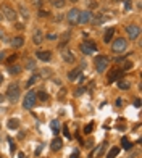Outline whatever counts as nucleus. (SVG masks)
Returning <instances> with one entry per match:
<instances>
[{"label":"nucleus","instance_id":"nucleus-1","mask_svg":"<svg viewBox=\"0 0 142 158\" xmlns=\"http://www.w3.org/2000/svg\"><path fill=\"white\" fill-rule=\"evenodd\" d=\"M19 94H21L19 84L18 82H11L8 85V89H6V98L10 100V103H16L18 98H19Z\"/></svg>","mask_w":142,"mask_h":158},{"label":"nucleus","instance_id":"nucleus-2","mask_svg":"<svg viewBox=\"0 0 142 158\" xmlns=\"http://www.w3.org/2000/svg\"><path fill=\"white\" fill-rule=\"evenodd\" d=\"M108 56H105V55H97L95 58H94V66L97 69V73H105V69L108 68Z\"/></svg>","mask_w":142,"mask_h":158},{"label":"nucleus","instance_id":"nucleus-3","mask_svg":"<svg viewBox=\"0 0 142 158\" xmlns=\"http://www.w3.org/2000/svg\"><path fill=\"white\" fill-rule=\"evenodd\" d=\"M0 13H2V16H3L5 19H8L10 23H16V19H18V13H16L15 10H13L10 5L3 3V5H2V11H0Z\"/></svg>","mask_w":142,"mask_h":158},{"label":"nucleus","instance_id":"nucleus-4","mask_svg":"<svg viewBox=\"0 0 142 158\" xmlns=\"http://www.w3.org/2000/svg\"><path fill=\"white\" fill-rule=\"evenodd\" d=\"M126 48H127V40L124 37H118V39L113 40V44H111V52L113 53H123Z\"/></svg>","mask_w":142,"mask_h":158},{"label":"nucleus","instance_id":"nucleus-5","mask_svg":"<svg viewBox=\"0 0 142 158\" xmlns=\"http://www.w3.org/2000/svg\"><path fill=\"white\" fill-rule=\"evenodd\" d=\"M36 103H37V95H36V90H27V94H26V97H24V102H23V105H24V108H34L36 106Z\"/></svg>","mask_w":142,"mask_h":158},{"label":"nucleus","instance_id":"nucleus-6","mask_svg":"<svg viewBox=\"0 0 142 158\" xmlns=\"http://www.w3.org/2000/svg\"><path fill=\"white\" fill-rule=\"evenodd\" d=\"M79 50L84 55H92V52H97V45L94 40H86L79 45Z\"/></svg>","mask_w":142,"mask_h":158},{"label":"nucleus","instance_id":"nucleus-7","mask_svg":"<svg viewBox=\"0 0 142 158\" xmlns=\"http://www.w3.org/2000/svg\"><path fill=\"white\" fill-rule=\"evenodd\" d=\"M77 16H79V8H71L68 13H66V23L69 24V26H74V24H77Z\"/></svg>","mask_w":142,"mask_h":158},{"label":"nucleus","instance_id":"nucleus-8","mask_svg":"<svg viewBox=\"0 0 142 158\" xmlns=\"http://www.w3.org/2000/svg\"><path fill=\"white\" fill-rule=\"evenodd\" d=\"M94 13H90L89 10H84V11H79V16H77V24H87L90 23Z\"/></svg>","mask_w":142,"mask_h":158},{"label":"nucleus","instance_id":"nucleus-9","mask_svg":"<svg viewBox=\"0 0 142 158\" xmlns=\"http://www.w3.org/2000/svg\"><path fill=\"white\" fill-rule=\"evenodd\" d=\"M126 32H127V35H129L131 40H136L139 37V34H140V27L137 24H129L126 27Z\"/></svg>","mask_w":142,"mask_h":158},{"label":"nucleus","instance_id":"nucleus-10","mask_svg":"<svg viewBox=\"0 0 142 158\" xmlns=\"http://www.w3.org/2000/svg\"><path fill=\"white\" fill-rule=\"evenodd\" d=\"M108 18L110 16H105V15H102V13H100V15H94L90 21H92V24H94V26H100V24L105 23V21H108Z\"/></svg>","mask_w":142,"mask_h":158},{"label":"nucleus","instance_id":"nucleus-11","mask_svg":"<svg viewBox=\"0 0 142 158\" xmlns=\"http://www.w3.org/2000/svg\"><path fill=\"white\" fill-rule=\"evenodd\" d=\"M36 56H37L40 61H50V58H52V55L48 50H39V52H36Z\"/></svg>","mask_w":142,"mask_h":158},{"label":"nucleus","instance_id":"nucleus-12","mask_svg":"<svg viewBox=\"0 0 142 158\" xmlns=\"http://www.w3.org/2000/svg\"><path fill=\"white\" fill-rule=\"evenodd\" d=\"M113 35H115V27H106V31L103 32V42L105 44H110L113 40Z\"/></svg>","mask_w":142,"mask_h":158},{"label":"nucleus","instance_id":"nucleus-13","mask_svg":"<svg viewBox=\"0 0 142 158\" xmlns=\"http://www.w3.org/2000/svg\"><path fill=\"white\" fill-rule=\"evenodd\" d=\"M32 42H34L36 45H39L40 42H44V32H42L40 29H36L32 32Z\"/></svg>","mask_w":142,"mask_h":158},{"label":"nucleus","instance_id":"nucleus-14","mask_svg":"<svg viewBox=\"0 0 142 158\" xmlns=\"http://www.w3.org/2000/svg\"><path fill=\"white\" fill-rule=\"evenodd\" d=\"M23 45H24V39L21 37V35H16V37L11 39V47L13 48H19V47H23Z\"/></svg>","mask_w":142,"mask_h":158},{"label":"nucleus","instance_id":"nucleus-15","mask_svg":"<svg viewBox=\"0 0 142 158\" xmlns=\"http://www.w3.org/2000/svg\"><path fill=\"white\" fill-rule=\"evenodd\" d=\"M63 147V140L60 139V137H55L53 140H52V145H50V148L53 150V152H58V150Z\"/></svg>","mask_w":142,"mask_h":158},{"label":"nucleus","instance_id":"nucleus-16","mask_svg":"<svg viewBox=\"0 0 142 158\" xmlns=\"http://www.w3.org/2000/svg\"><path fill=\"white\" fill-rule=\"evenodd\" d=\"M61 58L65 60L66 63H74V55L69 52V50H63V53H61Z\"/></svg>","mask_w":142,"mask_h":158},{"label":"nucleus","instance_id":"nucleus-17","mask_svg":"<svg viewBox=\"0 0 142 158\" xmlns=\"http://www.w3.org/2000/svg\"><path fill=\"white\" fill-rule=\"evenodd\" d=\"M16 13H18V15H21L24 19H29V10H27L23 3H21V5L18 6V11H16Z\"/></svg>","mask_w":142,"mask_h":158},{"label":"nucleus","instance_id":"nucleus-18","mask_svg":"<svg viewBox=\"0 0 142 158\" xmlns=\"http://www.w3.org/2000/svg\"><path fill=\"white\" fill-rule=\"evenodd\" d=\"M6 126H8V129H11V131H15V129H18V127H19V119L11 118V119H8Z\"/></svg>","mask_w":142,"mask_h":158},{"label":"nucleus","instance_id":"nucleus-19","mask_svg":"<svg viewBox=\"0 0 142 158\" xmlns=\"http://www.w3.org/2000/svg\"><path fill=\"white\" fill-rule=\"evenodd\" d=\"M50 129H52V132H53V135H56V134H58L60 132V121L58 119H53L52 121V123H50Z\"/></svg>","mask_w":142,"mask_h":158},{"label":"nucleus","instance_id":"nucleus-20","mask_svg":"<svg viewBox=\"0 0 142 158\" xmlns=\"http://www.w3.org/2000/svg\"><path fill=\"white\" fill-rule=\"evenodd\" d=\"M81 74V69L79 68H74V69H71L69 73H68V79L69 81H76V77Z\"/></svg>","mask_w":142,"mask_h":158},{"label":"nucleus","instance_id":"nucleus-21","mask_svg":"<svg viewBox=\"0 0 142 158\" xmlns=\"http://www.w3.org/2000/svg\"><path fill=\"white\" fill-rule=\"evenodd\" d=\"M121 74V69H113L110 71V74H108V82H115L116 81V77Z\"/></svg>","mask_w":142,"mask_h":158},{"label":"nucleus","instance_id":"nucleus-22","mask_svg":"<svg viewBox=\"0 0 142 158\" xmlns=\"http://www.w3.org/2000/svg\"><path fill=\"white\" fill-rule=\"evenodd\" d=\"M24 68L29 69V71L36 69V61H34L32 58H26V60H24Z\"/></svg>","mask_w":142,"mask_h":158},{"label":"nucleus","instance_id":"nucleus-23","mask_svg":"<svg viewBox=\"0 0 142 158\" xmlns=\"http://www.w3.org/2000/svg\"><path fill=\"white\" fill-rule=\"evenodd\" d=\"M8 71H10V74H19L21 68L18 66V64H11V66H8Z\"/></svg>","mask_w":142,"mask_h":158},{"label":"nucleus","instance_id":"nucleus-24","mask_svg":"<svg viewBox=\"0 0 142 158\" xmlns=\"http://www.w3.org/2000/svg\"><path fill=\"white\" fill-rule=\"evenodd\" d=\"M118 87L123 90H127L131 87V84H129V81H118Z\"/></svg>","mask_w":142,"mask_h":158},{"label":"nucleus","instance_id":"nucleus-25","mask_svg":"<svg viewBox=\"0 0 142 158\" xmlns=\"http://www.w3.org/2000/svg\"><path fill=\"white\" fill-rule=\"evenodd\" d=\"M52 5L55 6V8H63V6L66 5L65 0H52Z\"/></svg>","mask_w":142,"mask_h":158},{"label":"nucleus","instance_id":"nucleus-26","mask_svg":"<svg viewBox=\"0 0 142 158\" xmlns=\"http://www.w3.org/2000/svg\"><path fill=\"white\" fill-rule=\"evenodd\" d=\"M36 95H37V98L40 100V102H47V100H48L47 92H44V90H39V94H36Z\"/></svg>","mask_w":142,"mask_h":158},{"label":"nucleus","instance_id":"nucleus-27","mask_svg":"<svg viewBox=\"0 0 142 158\" xmlns=\"http://www.w3.org/2000/svg\"><path fill=\"white\" fill-rule=\"evenodd\" d=\"M118 153H119V147H113L110 152H108V155H106V158H115Z\"/></svg>","mask_w":142,"mask_h":158},{"label":"nucleus","instance_id":"nucleus-28","mask_svg":"<svg viewBox=\"0 0 142 158\" xmlns=\"http://www.w3.org/2000/svg\"><path fill=\"white\" fill-rule=\"evenodd\" d=\"M121 143H123V148H126V150H129V148L132 147V143L127 140V137H123V139H121Z\"/></svg>","mask_w":142,"mask_h":158},{"label":"nucleus","instance_id":"nucleus-29","mask_svg":"<svg viewBox=\"0 0 142 158\" xmlns=\"http://www.w3.org/2000/svg\"><path fill=\"white\" fill-rule=\"evenodd\" d=\"M39 76H40V74H34V76H31V77H29V81L26 82V87H31V85H32L36 81H37V77H39Z\"/></svg>","mask_w":142,"mask_h":158},{"label":"nucleus","instance_id":"nucleus-30","mask_svg":"<svg viewBox=\"0 0 142 158\" xmlns=\"http://www.w3.org/2000/svg\"><path fill=\"white\" fill-rule=\"evenodd\" d=\"M131 68H132V61H126V63H123V66L119 69H121V71H129Z\"/></svg>","mask_w":142,"mask_h":158},{"label":"nucleus","instance_id":"nucleus-31","mask_svg":"<svg viewBox=\"0 0 142 158\" xmlns=\"http://www.w3.org/2000/svg\"><path fill=\"white\" fill-rule=\"evenodd\" d=\"M92 129H94V123L86 124V127H84V134H90V132H92Z\"/></svg>","mask_w":142,"mask_h":158},{"label":"nucleus","instance_id":"nucleus-32","mask_svg":"<svg viewBox=\"0 0 142 158\" xmlns=\"http://www.w3.org/2000/svg\"><path fill=\"white\" fill-rule=\"evenodd\" d=\"M123 2H124V10L129 11L131 6H132V0H123Z\"/></svg>","mask_w":142,"mask_h":158},{"label":"nucleus","instance_id":"nucleus-33","mask_svg":"<svg viewBox=\"0 0 142 158\" xmlns=\"http://www.w3.org/2000/svg\"><path fill=\"white\" fill-rule=\"evenodd\" d=\"M37 15H39V18H47L48 15H50V13H48L47 10H40V8H39V13H37Z\"/></svg>","mask_w":142,"mask_h":158},{"label":"nucleus","instance_id":"nucleus-34","mask_svg":"<svg viewBox=\"0 0 142 158\" xmlns=\"http://www.w3.org/2000/svg\"><path fill=\"white\" fill-rule=\"evenodd\" d=\"M84 92H86V89H84V87H77V89H76V92H74V95H76V97H79V95H82V94H84Z\"/></svg>","mask_w":142,"mask_h":158},{"label":"nucleus","instance_id":"nucleus-35","mask_svg":"<svg viewBox=\"0 0 142 158\" xmlns=\"http://www.w3.org/2000/svg\"><path fill=\"white\" fill-rule=\"evenodd\" d=\"M56 37H58L56 34H52V32H50V34H47V39H48V40H56Z\"/></svg>","mask_w":142,"mask_h":158},{"label":"nucleus","instance_id":"nucleus-36","mask_svg":"<svg viewBox=\"0 0 142 158\" xmlns=\"http://www.w3.org/2000/svg\"><path fill=\"white\" fill-rule=\"evenodd\" d=\"M63 135H65L66 139H71V134L68 132V129H66V127H63Z\"/></svg>","mask_w":142,"mask_h":158},{"label":"nucleus","instance_id":"nucleus-37","mask_svg":"<svg viewBox=\"0 0 142 158\" xmlns=\"http://www.w3.org/2000/svg\"><path fill=\"white\" fill-rule=\"evenodd\" d=\"M8 142H10V148H11V152H15V150H16V145H15V143H13V140L8 137Z\"/></svg>","mask_w":142,"mask_h":158},{"label":"nucleus","instance_id":"nucleus-38","mask_svg":"<svg viewBox=\"0 0 142 158\" xmlns=\"http://www.w3.org/2000/svg\"><path fill=\"white\" fill-rule=\"evenodd\" d=\"M69 158H79V152H77V150H74L73 153H71V156Z\"/></svg>","mask_w":142,"mask_h":158},{"label":"nucleus","instance_id":"nucleus-39","mask_svg":"<svg viewBox=\"0 0 142 158\" xmlns=\"http://www.w3.org/2000/svg\"><path fill=\"white\" fill-rule=\"evenodd\" d=\"M15 24H16V29H19V31L24 29V24H21V23H15Z\"/></svg>","mask_w":142,"mask_h":158},{"label":"nucleus","instance_id":"nucleus-40","mask_svg":"<svg viewBox=\"0 0 142 158\" xmlns=\"http://www.w3.org/2000/svg\"><path fill=\"white\" fill-rule=\"evenodd\" d=\"M16 56H18L16 53H15V55H11L10 58H8V61H10V63H11V61H15V60H16Z\"/></svg>","mask_w":142,"mask_h":158},{"label":"nucleus","instance_id":"nucleus-41","mask_svg":"<svg viewBox=\"0 0 142 158\" xmlns=\"http://www.w3.org/2000/svg\"><path fill=\"white\" fill-rule=\"evenodd\" d=\"M40 150H42V143H40L37 148H36V155H39V153H40Z\"/></svg>","mask_w":142,"mask_h":158},{"label":"nucleus","instance_id":"nucleus-42","mask_svg":"<svg viewBox=\"0 0 142 158\" xmlns=\"http://www.w3.org/2000/svg\"><path fill=\"white\" fill-rule=\"evenodd\" d=\"M34 5L36 6H42V2H40V0H34Z\"/></svg>","mask_w":142,"mask_h":158},{"label":"nucleus","instance_id":"nucleus-43","mask_svg":"<svg viewBox=\"0 0 142 158\" xmlns=\"http://www.w3.org/2000/svg\"><path fill=\"white\" fill-rule=\"evenodd\" d=\"M40 74H45V76H50V71H48V69H44V71H42V73Z\"/></svg>","mask_w":142,"mask_h":158},{"label":"nucleus","instance_id":"nucleus-44","mask_svg":"<svg viewBox=\"0 0 142 158\" xmlns=\"http://www.w3.org/2000/svg\"><path fill=\"white\" fill-rule=\"evenodd\" d=\"M5 56H6L5 52H0V60H5Z\"/></svg>","mask_w":142,"mask_h":158},{"label":"nucleus","instance_id":"nucleus-45","mask_svg":"<svg viewBox=\"0 0 142 158\" xmlns=\"http://www.w3.org/2000/svg\"><path fill=\"white\" fill-rule=\"evenodd\" d=\"M134 106H137V108H139V106H140V100H139V98L136 100V102H134Z\"/></svg>","mask_w":142,"mask_h":158},{"label":"nucleus","instance_id":"nucleus-46","mask_svg":"<svg viewBox=\"0 0 142 158\" xmlns=\"http://www.w3.org/2000/svg\"><path fill=\"white\" fill-rule=\"evenodd\" d=\"M3 37H5V32H3L2 29H0V39H3Z\"/></svg>","mask_w":142,"mask_h":158},{"label":"nucleus","instance_id":"nucleus-47","mask_svg":"<svg viewBox=\"0 0 142 158\" xmlns=\"http://www.w3.org/2000/svg\"><path fill=\"white\" fill-rule=\"evenodd\" d=\"M61 19H63V16H61V15H58V16L55 18V21H61Z\"/></svg>","mask_w":142,"mask_h":158},{"label":"nucleus","instance_id":"nucleus-48","mask_svg":"<svg viewBox=\"0 0 142 158\" xmlns=\"http://www.w3.org/2000/svg\"><path fill=\"white\" fill-rule=\"evenodd\" d=\"M2 81H3V76H2V74H0V84H2Z\"/></svg>","mask_w":142,"mask_h":158},{"label":"nucleus","instance_id":"nucleus-49","mask_svg":"<svg viewBox=\"0 0 142 158\" xmlns=\"http://www.w3.org/2000/svg\"><path fill=\"white\" fill-rule=\"evenodd\" d=\"M18 156H19V158H24V153H19Z\"/></svg>","mask_w":142,"mask_h":158},{"label":"nucleus","instance_id":"nucleus-50","mask_svg":"<svg viewBox=\"0 0 142 158\" xmlns=\"http://www.w3.org/2000/svg\"><path fill=\"white\" fill-rule=\"evenodd\" d=\"M3 102V95H0V103H2Z\"/></svg>","mask_w":142,"mask_h":158},{"label":"nucleus","instance_id":"nucleus-51","mask_svg":"<svg viewBox=\"0 0 142 158\" xmlns=\"http://www.w3.org/2000/svg\"><path fill=\"white\" fill-rule=\"evenodd\" d=\"M40 2H42V3H44V2H52V0H40Z\"/></svg>","mask_w":142,"mask_h":158},{"label":"nucleus","instance_id":"nucleus-52","mask_svg":"<svg viewBox=\"0 0 142 158\" xmlns=\"http://www.w3.org/2000/svg\"><path fill=\"white\" fill-rule=\"evenodd\" d=\"M111 2H121V0H111Z\"/></svg>","mask_w":142,"mask_h":158},{"label":"nucleus","instance_id":"nucleus-53","mask_svg":"<svg viewBox=\"0 0 142 158\" xmlns=\"http://www.w3.org/2000/svg\"><path fill=\"white\" fill-rule=\"evenodd\" d=\"M2 18H3V16H2V13H0V21H2Z\"/></svg>","mask_w":142,"mask_h":158},{"label":"nucleus","instance_id":"nucleus-54","mask_svg":"<svg viewBox=\"0 0 142 158\" xmlns=\"http://www.w3.org/2000/svg\"><path fill=\"white\" fill-rule=\"evenodd\" d=\"M71 2H77V0H71Z\"/></svg>","mask_w":142,"mask_h":158}]
</instances>
